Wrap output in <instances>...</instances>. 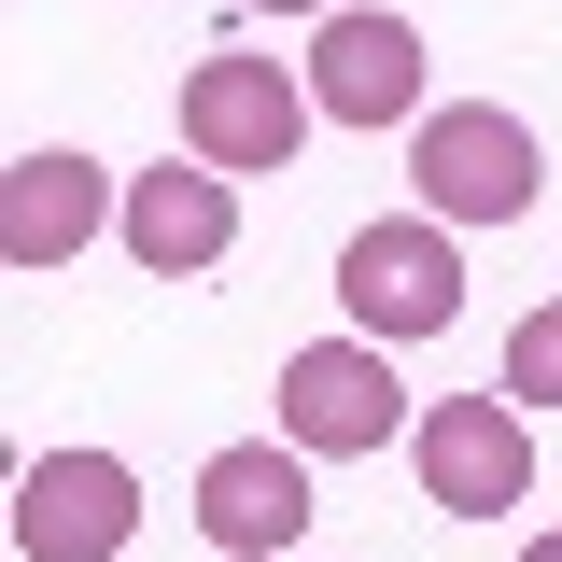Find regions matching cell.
Returning <instances> with one entry per match:
<instances>
[{"label":"cell","mask_w":562,"mask_h":562,"mask_svg":"<svg viewBox=\"0 0 562 562\" xmlns=\"http://www.w3.org/2000/svg\"><path fill=\"white\" fill-rule=\"evenodd\" d=\"M127 535H140L127 450H43V464L14 479V549L29 562H113Z\"/></svg>","instance_id":"ba28073f"},{"label":"cell","mask_w":562,"mask_h":562,"mask_svg":"<svg viewBox=\"0 0 562 562\" xmlns=\"http://www.w3.org/2000/svg\"><path fill=\"white\" fill-rule=\"evenodd\" d=\"M394 422H408V394H394V338H310L281 351V436L310 450V464H366V450H394Z\"/></svg>","instance_id":"277c9868"},{"label":"cell","mask_w":562,"mask_h":562,"mask_svg":"<svg viewBox=\"0 0 562 562\" xmlns=\"http://www.w3.org/2000/svg\"><path fill=\"white\" fill-rule=\"evenodd\" d=\"M422 450V492L450 506V520H506V506H535V408L492 380V394H436L408 422Z\"/></svg>","instance_id":"5b68a950"},{"label":"cell","mask_w":562,"mask_h":562,"mask_svg":"<svg viewBox=\"0 0 562 562\" xmlns=\"http://www.w3.org/2000/svg\"><path fill=\"white\" fill-rule=\"evenodd\" d=\"M310 99H324V127H422V29L380 0H338L310 43Z\"/></svg>","instance_id":"9c48e42d"},{"label":"cell","mask_w":562,"mask_h":562,"mask_svg":"<svg viewBox=\"0 0 562 562\" xmlns=\"http://www.w3.org/2000/svg\"><path fill=\"white\" fill-rule=\"evenodd\" d=\"M506 394H520V408H562V295H549V310H520V338H506Z\"/></svg>","instance_id":"8fae6325"},{"label":"cell","mask_w":562,"mask_h":562,"mask_svg":"<svg viewBox=\"0 0 562 562\" xmlns=\"http://www.w3.org/2000/svg\"><path fill=\"white\" fill-rule=\"evenodd\" d=\"M113 239H127L155 281H198V268H225V254H239V183H225L211 155H183V169H127Z\"/></svg>","instance_id":"30bf717a"},{"label":"cell","mask_w":562,"mask_h":562,"mask_svg":"<svg viewBox=\"0 0 562 562\" xmlns=\"http://www.w3.org/2000/svg\"><path fill=\"white\" fill-rule=\"evenodd\" d=\"M113 211H127V198H113V169H99V155L29 140V155L0 169V268H14V281H57L70 254L113 225Z\"/></svg>","instance_id":"52a82bcc"},{"label":"cell","mask_w":562,"mask_h":562,"mask_svg":"<svg viewBox=\"0 0 562 562\" xmlns=\"http://www.w3.org/2000/svg\"><path fill=\"white\" fill-rule=\"evenodd\" d=\"M254 14H338V0H254Z\"/></svg>","instance_id":"7c38bea8"},{"label":"cell","mask_w":562,"mask_h":562,"mask_svg":"<svg viewBox=\"0 0 562 562\" xmlns=\"http://www.w3.org/2000/svg\"><path fill=\"white\" fill-rule=\"evenodd\" d=\"M408 183H422L436 225H520L549 169H535V127H520L506 99H436L408 127Z\"/></svg>","instance_id":"6da1fadb"},{"label":"cell","mask_w":562,"mask_h":562,"mask_svg":"<svg viewBox=\"0 0 562 562\" xmlns=\"http://www.w3.org/2000/svg\"><path fill=\"white\" fill-rule=\"evenodd\" d=\"M338 310L366 324V338H394V351L450 338V324H464V254H450V225H436V211L351 225V239H338Z\"/></svg>","instance_id":"3957f363"},{"label":"cell","mask_w":562,"mask_h":562,"mask_svg":"<svg viewBox=\"0 0 562 562\" xmlns=\"http://www.w3.org/2000/svg\"><path fill=\"white\" fill-rule=\"evenodd\" d=\"M520 562H562V520H549V535H535V549H520Z\"/></svg>","instance_id":"4fadbf2b"},{"label":"cell","mask_w":562,"mask_h":562,"mask_svg":"<svg viewBox=\"0 0 562 562\" xmlns=\"http://www.w3.org/2000/svg\"><path fill=\"white\" fill-rule=\"evenodd\" d=\"M295 562H310V549H295Z\"/></svg>","instance_id":"5bb4252c"},{"label":"cell","mask_w":562,"mask_h":562,"mask_svg":"<svg viewBox=\"0 0 562 562\" xmlns=\"http://www.w3.org/2000/svg\"><path fill=\"white\" fill-rule=\"evenodd\" d=\"M310 520H324V492H310V450L295 436H239V450L198 464V535L225 562H295Z\"/></svg>","instance_id":"8992f818"},{"label":"cell","mask_w":562,"mask_h":562,"mask_svg":"<svg viewBox=\"0 0 562 562\" xmlns=\"http://www.w3.org/2000/svg\"><path fill=\"white\" fill-rule=\"evenodd\" d=\"M310 127H324V99H310V70H281V57H198L183 70V155H211L225 183L295 169Z\"/></svg>","instance_id":"7a4b0ae2"}]
</instances>
